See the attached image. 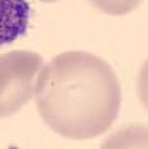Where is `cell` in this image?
<instances>
[{
	"mask_svg": "<svg viewBox=\"0 0 148 149\" xmlns=\"http://www.w3.org/2000/svg\"><path fill=\"white\" fill-rule=\"evenodd\" d=\"M142 0H90V3L108 15H126Z\"/></svg>",
	"mask_w": 148,
	"mask_h": 149,
	"instance_id": "cell-4",
	"label": "cell"
},
{
	"mask_svg": "<svg viewBox=\"0 0 148 149\" xmlns=\"http://www.w3.org/2000/svg\"><path fill=\"white\" fill-rule=\"evenodd\" d=\"M41 2H45V3H53V2H57V0H41Z\"/></svg>",
	"mask_w": 148,
	"mask_h": 149,
	"instance_id": "cell-5",
	"label": "cell"
},
{
	"mask_svg": "<svg viewBox=\"0 0 148 149\" xmlns=\"http://www.w3.org/2000/svg\"><path fill=\"white\" fill-rule=\"evenodd\" d=\"M41 66L42 57L32 51H11L0 55V118L17 113L30 102Z\"/></svg>",
	"mask_w": 148,
	"mask_h": 149,
	"instance_id": "cell-2",
	"label": "cell"
},
{
	"mask_svg": "<svg viewBox=\"0 0 148 149\" xmlns=\"http://www.w3.org/2000/svg\"><path fill=\"white\" fill-rule=\"evenodd\" d=\"M30 12L27 0H0V46L11 45L27 33Z\"/></svg>",
	"mask_w": 148,
	"mask_h": 149,
	"instance_id": "cell-3",
	"label": "cell"
},
{
	"mask_svg": "<svg viewBox=\"0 0 148 149\" xmlns=\"http://www.w3.org/2000/svg\"><path fill=\"white\" fill-rule=\"evenodd\" d=\"M34 94L43 122L73 140L108 131L121 106V86L112 67L84 51L53 57L39 70Z\"/></svg>",
	"mask_w": 148,
	"mask_h": 149,
	"instance_id": "cell-1",
	"label": "cell"
}]
</instances>
